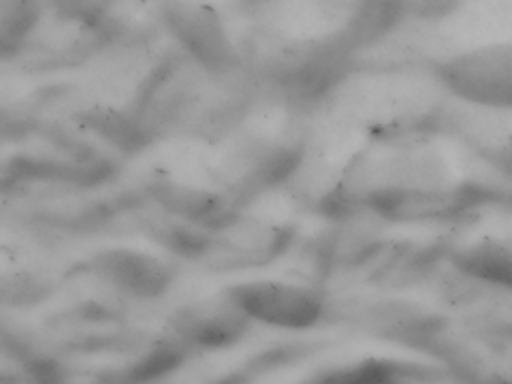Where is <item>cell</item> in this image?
<instances>
[{
  "label": "cell",
  "instance_id": "cell-1",
  "mask_svg": "<svg viewBox=\"0 0 512 384\" xmlns=\"http://www.w3.org/2000/svg\"><path fill=\"white\" fill-rule=\"evenodd\" d=\"M143 180L160 207L195 222L224 224L237 212L242 192L222 152L192 141L158 150Z\"/></svg>",
  "mask_w": 512,
  "mask_h": 384
},
{
  "label": "cell",
  "instance_id": "cell-2",
  "mask_svg": "<svg viewBox=\"0 0 512 384\" xmlns=\"http://www.w3.org/2000/svg\"><path fill=\"white\" fill-rule=\"evenodd\" d=\"M440 84L457 99L483 109H512V43H487L448 58Z\"/></svg>",
  "mask_w": 512,
  "mask_h": 384
},
{
  "label": "cell",
  "instance_id": "cell-3",
  "mask_svg": "<svg viewBox=\"0 0 512 384\" xmlns=\"http://www.w3.org/2000/svg\"><path fill=\"white\" fill-rule=\"evenodd\" d=\"M229 295L250 320H261L278 329H310L325 312L323 295L314 286L295 280L239 282L229 288Z\"/></svg>",
  "mask_w": 512,
  "mask_h": 384
},
{
  "label": "cell",
  "instance_id": "cell-4",
  "mask_svg": "<svg viewBox=\"0 0 512 384\" xmlns=\"http://www.w3.org/2000/svg\"><path fill=\"white\" fill-rule=\"evenodd\" d=\"M96 267L109 284L137 297H156L165 293L173 280V267L143 246L105 250Z\"/></svg>",
  "mask_w": 512,
  "mask_h": 384
},
{
  "label": "cell",
  "instance_id": "cell-5",
  "mask_svg": "<svg viewBox=\"0 0 512 384\" xmlns=\"http://www.w3.org/2000/svg\"><path fill=\"white\" fill-rule=\"evenodd\" d=\"M248 320L250 318L227 291L224 295L203 297L188 303L175 314L173 325L178 329V335L188 342L201 346H224L244 333Z\"/></svg>",
  "mask_w": 512,
  "mask_h": 384
},
{
  "label": "cell",
  "instance_id": "cell-6",
  "mask_svg": "<svg viewBox=\"0 0 512 384\" xmlns=\"http://www.w3.org/2000/svg\"><path fill=\"white\" fill-rule=\"evenodd\" d=\"M171 28L178 32L188 50L212 69H227L231 64L233 47L224 35L222 22L210 7L186 5L169 11Z\"/></svg>",
  "mask_w": 512,
  "mask_h": 384
},
{
  "label": "cell",
  "instance_id": "cell-7",
  "mask_svg": "<svg viewBox=\"0 0 512 384\" xmlns=\"http://www.w3.org/2000/svg\"><path fill=\"white\" fill-rule=\"evenodd\" d=\"M222 227L229 231V248L256 261L259 256L261 259L276 256L293 237L291 220H282L271 210H237Z\"/></svg>",
  "mask_w": 512,
  "mask_h": 384
}]
</instances>
